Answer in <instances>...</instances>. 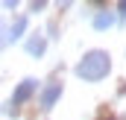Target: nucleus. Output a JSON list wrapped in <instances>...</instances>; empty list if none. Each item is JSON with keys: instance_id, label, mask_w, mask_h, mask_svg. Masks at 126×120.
<instances>
[{"instance_id": "5", "label": "nucleus", "mask_w": 126, "mask_h": 120, "mask_svg": "<svg viewBox=\"0 0 126 120\" xmlns=\"http://www.w3.org/2000/svg\"><path fill=\"white\" fill-rule=\"evenodd\" d=\"M44 50H47V41L41 35H32L30 41H27V53L30 56H44Z\"/></svg>"}, {"instance_id": "1", "label": "nucleus", "mask_w": 126, "mask_h": 120, "mask_svg": "<svg viewBox=\"0 0 126 120\" xmlns=\"http://www.w3.org/2000/svg\"><path fill=\"white\" fill-rule=\"evenodd\" d=\"M109 70H111V56H109L106 50H91V53H85V56L79 59V64H76V76L85 79V82H100V79H106Z\"/></svg>"}, {"instance_id": "3", "label": "nucleus", "mask_w": 126, "mask_h": 120, "mask_svg": "<svg viewBox=\"0 0 126 120\" xmlns=\"http://www.w3.org/2000/svg\"><path fill=\"white\" fill-rule=\"evenodd\" d=\"M62 97V82H50L41 91V108H53V103Z\"/></svg>"}, {"instance_id": "8", "label": "nucleus", "mask_w": 126, "mask_h": 120, "mask_svg": "<svg viewBox=\"0 0 126 120\" xmlns=\"http://www.w3.org/2000/svg\"><path fill=\"white\" fill-rule=\"evenodd\" d=\"M123 120H126V117H123Z\"/></svg>"}, {"instance_id": "6", "label": "nucleus", "mask_w": 126, "mask_h": 120, "mask_svg": "<svg viewBox=\"0 0 126 120\" xmlns=\"http://www.w3.org/2000/svg\"><path fill=\"white\" fill-rule=\"evenodd\" d=\"M114 27V15L111 12H100L94 18V30H111Z\"/></svg>"}, {"instance_id": "4", "label": "nucleus", "mask_w": 126, "mask_h": 120, "mask_svg": "<svg viewBox=\"0 0 126 120\" xmlns=\"http://www.w3.org/2000/svg\"><path fill=\"white\" fill-rule=\"evenodd\" d=\"M27 30V18H15V21H12V27H9V30H6V44H9V41H15V38H21V32Z\"/></svg>"}, {"instance_id": "2", "label": "nucleus", "mask_w": 126, "mask_h": 120, "mask_svg": "<svg viewBox=\"0 0 126 120\" xmlns=\"http://www.w3.org/2000/svg\"><path fill=\"white\" fill-rule=\"evenodd\" d=\"M35 88H38V82H35V79H24V82L18 85V91L12 94V105H21L24 100H30L32 94H35Z\"/></svg>"}, {"instance_id": "7", "label": "nucleus", "mask_w": 126, "mask_h": 120, "mask_svg": "<svg viewBox=\"0 0 126 120\" xmlns=\"http://www.w3.org/2000/svg\"><path fill=\"white\" fill-rule=\"evenodd\" d=\"M117 9H120V18H126V0H123V3H117Z\"/></svg>"}]
</instances>
